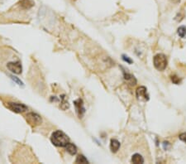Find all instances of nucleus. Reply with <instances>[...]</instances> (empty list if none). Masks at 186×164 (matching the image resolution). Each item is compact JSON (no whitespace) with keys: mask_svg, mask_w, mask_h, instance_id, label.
<instances>
[{"mask_svg":"<svg viewBox=\"0 0 186 164\" xmlns=\"http://www.w3.org/2000/svg\"><path fill=\"white\" fill-rule=\"evenodd\" d=\"M51 141L56 147L63 148L69 143L70 139L65 133L61 130H56L51 134Z\"/></svg>","mask_w":186,"mask_h":164,"instance_id":"1","label":"nucleus"},{"mask_svg":"<svg viewBox=\"0 0 186 164\" xmlns=\"http://www.w3.org/2000/svg\"><path fill=\"white\" fill-rule=\"evenodd\" d=\"M167 58L164 54L159 53L156 55L153 58V64L155 68L158 70L160 71H162L167 66Z\"/></svg>","mask_w":186,"mask_h":164,"instance_id":"2","label":"nucleus"},{"mask_svg":"<svg viewBox=\"0 0 186 164\" xmlns=\"http://www.w3.org/2000/svg\"><path fill=\"white\" fill-rule=\"evenodd\" d=\"M7 104H8L7 108H8L13 112H15V113H23V112H26L28 109L27 105H25L24 104H21V103L8 102Z\"/></svg>","mask_w":186,"mask_h":164,"instance_id":"3","label":"nucleus"},{"mask_svg":"<svg viewBox=\"0 0 186 164\" xmlns=\"http://www.w3.org/2000/svg\"><path fill=\"white\" fill-rule=\"evenodd\" d=\"M26 118H27V121L28 123H30L31 125H33V126H37V125L41 124L42 122V117L38 114L33 113V112L28 113L26 115Z\"/></svg>","mask_w":186,"mask_h":164,"instance_id":"4","label":"nucleus"},{"mask_svg":"<svg viewBox=\"0 0 186 164\" xmlns=\"http://www.w3.org/2000/svg\"><path fill=\"white\" fill-rule=\"evenodd\" d=\"M7 68L11 72L20 75L23 71L22 64L20 61H11L7 64Z\"/></svg>","mask_w":186,"mask_h":164,"instance_id":"5","label":"nucleus"},{"mask_svg":"<svg viewBox=\"0 0 186 164\" xmlns=\"http://www.w3.org/2000/svg\"><path fill=\"white\" fill-rule=\"evenodd\" d=\"M136 97L138 99H143L144 100H149V96L147 94V90L145 86H140L136 90Z\"/></svg>","mask_w":186,"mask_h":164,"instance_id":"6","label":"nucleus"},{"mask_svg":"<svg viewBox=\"0 0 186 164\" xmlns=\"http://www.w3.org/2000/svg\"><path fill=\"white\" fill-rule=\"evenodd\" d=\"M74 106H75V109L77 114H79V116H82L84 113V108L83 106V102L81 100H78L74 101Z\"/></svg>","mask_w":186,"mask_h":164,"instance_id":"7","label":"nucleus"},{"mask_svg":"<svg viewBox=\"0 0 186 164\" xmlns=\"http://www.w3.org/2000/svg\"><path fill=\"white\" fill-rule=\"evenodd\" d=\"M120 142L117 139L112 138L110 141V149L112 153H116L120 148Z\"/></svg>","mask_w":186,"mask_h":164,"instance_id":"8","label":"nucleus"},{"mask_svg":"<svg viewBox=\"0 0 186 164\" xmlns=\"http://www.w3.org/2000/svg\"><path fill=\"white\" fill-rule=\"evenodd\" d=\"M20 5L23 9H29L34 6V1L33 0H21Z\"/></svg>","mask_w":186,"mask_h":164,"instance_id":"9","label":"nucleus"},{"mask_svg":"<svg viewBox=\"0 0 186 164\" xmlns=\"http://www.w3.org/2000/svg\"><path fill=\"white\" fill-rule=\"evenodd\" d=\"M132 163L136 164L144 163V158L139 153H135V154L132 156Z\"/></svg>","mask_w":186,"mask_h":164,"instance_id":"10","label":"nucleus"},{"mask_svg":"<svg viewBox=\"0 0 186 164\" xmlns=\"http://www.w3.org/2000/svg\"><path fill=\"white\" fill-rule=\"evenodd\" d=\"M65 149L66 151L70 153V155H75L76 154V153H77V148H76V146L73 144V143H69L65 147Z\"/></svg>","mask_w":186,"mask_h":164,"instance_id":"11","label":"nucleus"},{"mask_svg":"<svg viewBox=\"0 0 186 164\" xmlns=\"http://www.w3.org/2000/svg\"><path fill=\"white\" fill-rule=\"evenodd\" d=\"M124 78H125L126 81L130 84L131 86H135L136 84V78L134 77L132 75H131V74L124 73Z\"/></svg>","mask_w":186,"mask_h":164,"instance_id":"12","label":"nucleus"},{"mask_svg":"<svg viewBox=\"0 0 186 164\" xmlns=\"http://www.w3.org/2000/svg\"><path fill=\"white\" fill-rule=\"evenodd\" d=\"M177 33L181 38H186V27L181 26L177 29Z\"/></svg>","mask_w":186,"mask_h":164,"instance_id":"13","label":"nucleus"},{"mask_svg":"<svg viewBox=\"0 0 186 164\" xmlns=\"http://www.w3.org/2000/svg\"><path fill=\"white\" fill-rule=\"evenodd\" d=\"M75 163H88V161L84 157V155H78L77 158L75 160Z\"/></svg>","mask_w":186,"mask_h":164,"instance_id":"14","label":"nucleus"},{"mask_svg":"<svg viewBox=\"0 0 186 164\" xmlns=\"http://www.w3.org/2000/svg\"><path fill=\"white\" fill-rule=\"evenodd\" d=\"M170 78H171V81H172L173 83L174 84H176V85H179L180 83V81H181V80L178 77V76H172Z\"/></svg>","mask_w":186,"mask_h":164,"instance_id":"15","label":"nucleus"},{"mask_svg":"<svg viewBox=\"0 0 186 164\" xmlns=\"http://www.w3.org/2000/svg\"><path fill=\"white\" fill-rule=\"evenodd\" d=\"M11 78H12V79H13V80L14 81L16 82L17 84H18L19 86H23V81H20L18 77H16V76H11Z\"/></svg>","mask_w":186,"mask_h":164,"instance_id":"16","label":"nucleus"},{"mask_svg":"<svg viewBox=\"0 0 186 164\" xmlns=\"http://www.w3.org/2000/svg\"><path fill=\"white\" fill-rule=\"evenodd\" d=\"M122 60H123L124 61H126V62H127V63H132V60L131 59V58H129V56H126V55H122Z\"/></svg>","mask_w":186,"mask_h":164,"instance_id":"17","label":"nucleus"},{"mask_svg":"<svg viewBox=\"0 0 186 164\" xmlns=\"http://www.w3.org/2000/svg\"><path fill=\"white\" fill-rule=\"evenodd\" d=\"M179 138H180L182 142H184L185 143H186V132L182 133L181 134H180Z\"/></svg>","mask_w":186,"mask_h":164,"instance_id":"18","label":"nucleus"},{"mask_svg":"<svg viewBox=\"0 0 186 164\" xmlns=\"http://www.w3.org/2000/svg\"><path fill=\"white\" fill-rule=\"evenodd\" d=\"M171 3H173V4H179V3H180V0H170Z\"/></svg>","mask_w":186,"mask_h":164,"instance_id":"19","label":"nucleus"}]
</instances>
